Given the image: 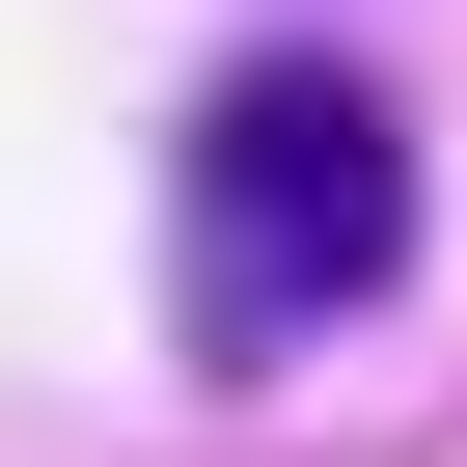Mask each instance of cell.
<instances>
[{"label": "cell", "mask_w": 467, "mask_h": 467, "mask_svg": "<svg viewBox=\"0 0 467 467\" xmlns=\"http://www.w3.org/2000/svg\"><path fill=\"white\" fill-rule=\"evenodd\" d=\"M385 275H412V138H385V83H330V56L220 83L192 110V303L220 330H330Z\"/></svg>", "instance_id": "1"}]
</instances>
